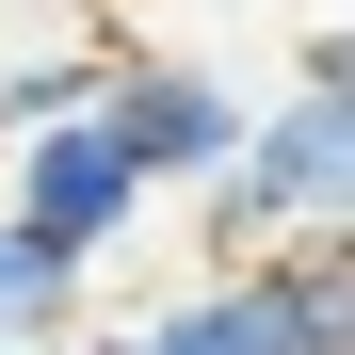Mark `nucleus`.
Masks as SVG:
<instances>
[{
    "label": "nucleus",
    "instance_id": "nucleus-6",
    "mask_svg": "<svg viewBox=\"0 0 355 355\" xmlns=\"http://www.w3.org/2000/svg\"><path fill=\"white\" fill-rule=\"evenodd\" d=\"M307 81H323V97H355V0H339V17L307 33Z\"/></svg>",
    "mask_w": 355,
    "mask_h": 355
},
{
    "label": "nucleus",
    "instance_id": "nucleus-4",
    "mask_svg": "<svg viewBox=\"0 0 355 355\" xmlns=\"http://www.w3.org/2000/svg\"><path fill=\"white\" fill-rule=\"evenodd\" d=\"M146 339H162V355H291V339H275V307H259V275H194Z\"/></svg>",
    "mask_w": 355,
    "mask_h": 355
},
{
    "label": "nucleus",
    "instance_id": "nucleus-1",
    "mask_svg": "<svg viewBox=\"0 0 355 355\" xmlns=\"http://www.w3.org/2000/svg\"><path fill=\"white\" fill-rule=\"evenodd\" d=\"M0 226H33V243H49V259H81V275H97V259L146 226V162L113 146V97L81 113V130L17 146V194H0Z\"/></svg>",
    "mask_w": 355,
    "mask_h": 355
},
{
    "label": "nucleus",
    "instance_id": "nucleus-5",
    "mask_svg": "<svg viewBox=\"0 0 355 355\" xmlns=\"http://www.w3.org/2000/svg\"><path fill=\"white\" fill-rule=\"evenodd\" d=\"M65 323H81V259H49L33 226H0V355H33Z\"/></svg>",
    "mask_w": 355,
    "mask_h": 355
},
{
    "label": "nucleus",
    "instance_id": "nucleus-2",
    "mask_svg": "<svg viewBox=\"0 0 355 355\" xmlns=\"http://www.w3.org/2000/svg\"><path fill=\"white\" fill-rule=\"evenodd\" d=\"M113 146L146 162V194H210V178H243V146H259V97H226L210 65H113Z\"/></svg>",
    "mask_w": 355,
    "mask_h": 355
},
{
    "label": "nucleus",
    "instance_id": "nucleus-3",
    "mask_svg": "<svg viewBox=\"0 0 355 355\" xmlns=\"http://www.w3.org/2000/svg\"><path fill=\"white\" fill-rule=\"evenodd\" d=\"M259 307L291 355H355V243H275L259 259Z\"/></svg>",
    "mask_w": 355,
    "mask_h": 355
}]
</instances>
